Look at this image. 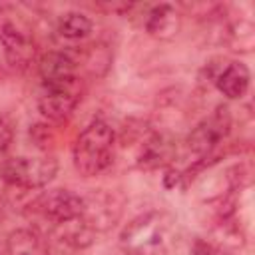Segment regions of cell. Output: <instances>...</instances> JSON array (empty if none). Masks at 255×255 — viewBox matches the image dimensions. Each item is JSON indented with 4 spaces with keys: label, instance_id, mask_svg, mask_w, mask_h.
Masks as SVG:
<instances>
[{
    "label": "cell",
    "instance_id": "2",
    "mask_svg": "<svg viewBox=\"0 0 255 255\" xmlns=\"http://www.w3.org/2000/svg\"><path fill=\"white\" fill-rule=\"evenodd\" d=\"M114 149H116L114 129L102 120L92 122L74 141L72 157L76 171L84 177L100 175L112 165Z\"/></svg>",
    "mask_w": 255,
    "mask_h": 255
},
{
    "label": "cell",
    "instance_id": "17",
    "mask_svg": "<svg viewBox=\"0 0 255 255\" xmlns=\"http://www.w3.org/2000/svg\"><path fill=\"white\" fill-rule=\"evenodd\" d=\"M10 141H12V129L4 122H0V153L10 145Z\"/></svg>",
    "mask_w": 255,
    "mask_h": 255
},
{
    "label": "cell",
    "instance_id": "9",
    "mask_svg": "<svg viewBox=\"0 0 255 255\" xmlns=\"http://www.w3.org/2000/svg\"><path fill=\"white\" fill-rule=\"evenodd\" d=\"M38 72L46 88L54 86H64L74 82V72H76V62L64 54V52H48L40 58L38 62Z\"/></svg>",
    "mask_w": 255,
    "mask_h": 255
},
{
    "label": "cell",
    "instance_id": "7",
    "mask_svg": "<svg viewBox=\"0 0 255 255\" xmlns=\"http://www.w3.org/2000/svg\"><path fill=\"white\" fill-rule=\"evenodd\" d=\"M80 98H82L80 88L74 80V82L64 84V86L46 88L44 94L38 98V110L42 112L44 118H48L52 122H62L68 116H72Z\"/></svg>",
    "mask_w": 255,
    "mask_h": 255
},
{
    "label": "cell",
    "instance_id": "18",
    "mask_svg": "<svg viewBox=\"0 0 255 255\" xmlns=\"http://www.w3.org/2000/svg\"><path fill=\"white\" fill-rule=\"evenodd\" d=\"M4 217H6V203H4V199L0 197V223L4 221Z\"/></svg>",
    "mask_w": 255,
    "mask_h": 255
},
{
    "label": "cell",
    "instance_id": "16",
    "mask_svg": "<svg viewBox=\"0 0 255 255\" xmlns=\"http://www.w3.org/2000/svg\"><path fill=\"white\" fill-rule=\"evenodd\" d=\"M191 255H219L215 245H211L205 239H195L191 245Z\"/></svg>",
    "mask_w": 255,
    "mask_h": 255
},
{
    "label": "cell",
    "instance_id": "10",
    "mask_svg": "<svg viewBox=\"0 0 255 255\" xmlns=\"http://www.w3.org/2000/svg\"><path fill=\"white\" fill-rule=\"evenodd\" d=\"M249 82H251V74H249V68L241 62H231L227 64L221 74L215 78V84H217V90L229 98V100H239L247 94L249 90Z\"/></svg>",
    "mask_w": 255,
    "mask_h": 255
},
{
    "label": "cell",
    "instance_id": "12",
    "mask_svg": "<svg viewBox=\"0 0 255 255\" xmlns=\"http://www.w3.org/2000/svg\"><path fill=\"white\" fill-rule=\"evenodd\" d=\"M6 255H50L44 239L32 229H16L6 239Z\"/></svg>",
    "mask_w": 255,
    "mask_h": 255
},
{
    "label": "cell",
    "instance_id": "13",
    "mask_svg": "<svg viewBox=\"0 0 255 255\" xmlns=\"http://www.w3.org/2000/svg\"><path fill=\"white\" fill-rule=\"evenodd\" d=\"M92 32V20L80 12H66L58 20V34L66 40H80Z\"/></svg>",
    "mask_w": 255,
    "mask_h": 255
},
{
    "label": "cell",
    "instance_id": "5",
    "mask_svg": "<svg viewBox=\"0 0 255 255\" xmlns=\"http://www.w3.org/2000/svg\"><path fill=\"white\" fill-rule=\"evenodd\" d=\"M84 197V213H82V221L94 229V231H106L110 227H114V223L120 219L122 215V201L104 189L92 191Z\"/></svg>",
    "mask_w": 255,
    "mask_h": 255
},
{
    "label": "cell",
    "instance_id": "15",
    "mask_svg": "<svg viewBox=\"0 0 255 255\" xmlns=\"http://www.w3.org/2000/svg\"><path fill=\"white\" fill-rule=\"evenodd\" d=\"M229 44L235 52H251L253 48V26L249 22H239L229 30Z\"/></svg>",
    "mask_w": 255,
    "mask_h": 255
},
{
    "label": "cell",
    "instance_id": "4",
    "mask_svg": "<svg viewBox=\"0 0 255 255\" xmlns=\"http://www.w3.org/2000/svg\"><path fill=\"white\" fill-rule=\"evenodd\" d=\"M58 171V161L52 155L42 157H10L2 165V177L6 183L22 187V189H36L44 187L54 179Z\"/></svg>",
    "mask_w": 255,
    "mask_h": 255
},
{
    "label": "cell",
    "instance_id": "19",
    "mask_svg": "<svg viewBox=\"0 0 255 255\" xmlns=\"http://www.w3.org/2000/svg\"><path fill=\"white\" fill-rule=\"evenodd\" d=\"M0 255H6V249H4L2 245H0Z\"/></svg>",
    "mask_w": 255,
    "mask_h": 255
},
{
    "label": "cell",
    "instance_id": "6",
    "mask_svg": "<svg viewBox=\"0 0 255 255\" xmlns=\"http://www.w3.org/2000/svg\"><path fill=\"white\" fill-rule=\"evenodd\" d=\"M36 207L44 217L54 223H66L80 219L84 213V197L70 189H52L38 197Z\"/></svg>",
    "mask_w": 255,
    "mask_h": 255
},
{
    "label": "cell",
    "instance_id": "11",
    "mask_svg": "<svg viewBox=\"0 0 255 255\" xmlns=\"http://www.w3.org/2000/svg\"><path fill=\"white\" fill-rule=\"evenodd\" d=\"M145 30L153 38L171 40L177 34V30H179V14L169 4H157L147 14Z\"/></svg>",
    "mask_w": 255,
    "mask_h": 255
},
{
    "label": "cell",
    "instance_id": "8",
    "mask_svg": "<svg viewBox=\"0 0 255 255\" xmlns=\"http://www.w3.org/2000/svg\"><path fill=\"white\" fill-rule=\"evenodd\" d=\"M229 126L227 120V110H219V114H215L211 120L201 122L199 126L193 128V131L187 137V147L193 155H197L199 159H205L219 143V139L225 135Z\"/></svg>",
    "mask_w": 255,
    "mask_h": 255
},
{
    "label": "cell",
    "instance_id": "14",
    "mask_svg": "<svg viewBox=\"0 0 255 255\" xmlns=\"http://www.w3.org/2000/svg\"><path fill=\"white\" fill-rule=\"evenodd\" d=\"M60 227H62L60 239H62L64 243L76 247V249H84V247L92 245L94 235H96V231L90 229V227L82 221V217H80V219H74V221L60 223Z\"/></svg>",
    "mask_w": 255,
    "mask_h": 255
},
{
    "label": "cell",
    "instance_id": "3",
    "mask_svg": "<svg viewBox=\"0 0 255 255\" xmlns=\"http://www.w3.org/2000/svg\"><path fill=\"white\" fill-rule=\"evenodd\" d=\"M0 44L16 66H26L34 56V32L26 16L14 6H0Z\"/></svg>",
    "mask_w": 255,
    "mask_h": 255
},
{
    "label": "cell",
    "instance_id": "1",
    "mask_svg": "<svg viewBox=\"0 0 255 255\" xmlns=\"http://www.w3.org/2000/svg\"><path fill=\"white\" fill-rule=\"evenodd\" d=\"M177 241V221L165 211H147L133 217L120 233L126 255H169Z\"/></svg>",
    "mask_w": 255,
    "mask_h": 255
}]
</instances>
